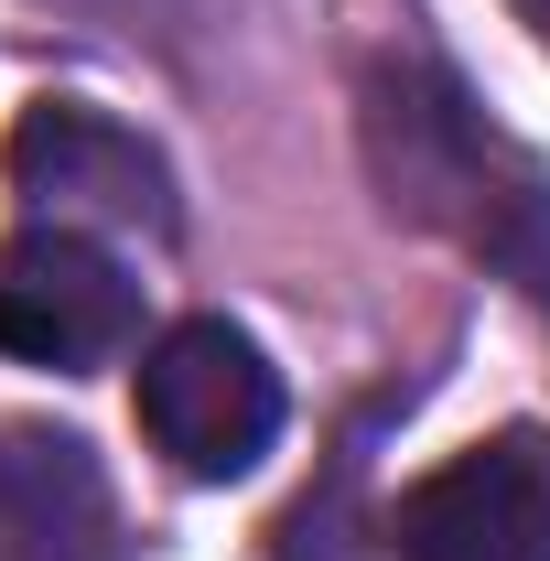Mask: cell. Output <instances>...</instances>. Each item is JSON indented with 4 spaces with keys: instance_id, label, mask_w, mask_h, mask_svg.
I'll return each mask as SVG.
<instances>
[{
    "instance_id": "obj_7",
    "label": "cell",
    "mask_w": 550,
    "mask_h": 561,
    "mask_svg": "<svg viewBox=\"0 0 550 561\" xmlns=\"http://www.w3.org/2000/svg\"><path fill=\"white\" fill-rule=\"evenodd\" d=\"M507 11H518V22H529V33L550 44V0H507Z\"/></svg>"
},
{
    "instance_id": "obj_1",
    "label": "cell",
    "mask_w": 550,
    "mask_h": 561,
    "mask_svg": "<svg viewBox=\"0 0 550 561\" xmlns=\"http://www.w3.org/2000/svg\"><path fill=\"white\" fill-rule=\"evenodd\" d=\"M356 140H367L389 216L454 238L465 260L518 280L529 302H550V162L518 130H496L454 66L378 55L356 87Z\"/></svg>"
},
{
    "instance_id": "obj_4",
    "label": "cell",
    "mask_w": 550,
    "mask_h": 561,
    "mask_svg": "<svg viewBox=\"0 0 550 561\" xmlns=\"http://www.w3.org/2000/svg\"><path fill=\"white\" fill-rule=\"evenodd\" d=\"M140 335V280L108 238L76 227H22L0 249V356L22 367H108Z\"/></svg>"
},
{
    "instance_id": "obj_5",
    "label": "cell",
    "mask_w": 550,
    "mask_h": 561,
    "mask_svg": "<svg viewBox=\"0 0 550 561\" xmlns=\"http://www.w3.org/2000/svg\"><path fill=\"white\" fill-rule=\"evenodd\" d=\"M389 540L400 561H550V432H496L432 465L400 496Z\"/></svg>"
},
{
    "instance_id": "obj_2",
    "label": "cell",
    "mask_w": 550,
    "mask_h": 561,
    "mask_svg": "<svg viewBox=\"0 0 550 561\" xmlns=\"http://www.w3.org/2000/svg\"><path fill=\"white\" fill-rule=\"evenodd\" d=\"M140 432L173 476L227 486L280 443V367L238 324L195 313V324L151 335V356H140Z\"/></svg>"
},
{
    "instance_id": "obj_3",
    "label": "cell",
    "mask_w": 550,
    "mask_h": 561,
    "mask_svg": "<svg viewBox=\"0 0 550 561\" xmlns=\"http://www.w3.org/2000/svg\"><path fill=\"white\" fill-rule=\"evenodd\" d=\"M0 173L11 195L33 206V227H76V238H173V173L162 151L87 108V98H44L22 108L11 140H0Z\"/></svg>"
},
{
    "instance_id": "obj_6",
    "label": "cell",
    "mask_w": 550,
    "mask_h": 561,
    "mask_svg": "<svg viewBox=\"0 0 550 561\" xmlns=\"http://www.w3.org/2000/svg\"><path fill=\"white\" fill-rule=\"evenodd\" d=\"M0 561H130L108 465L55 421H0Z\"/></svg>"
}]
</instances>
